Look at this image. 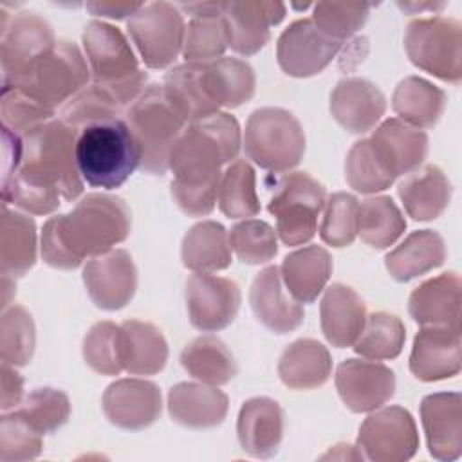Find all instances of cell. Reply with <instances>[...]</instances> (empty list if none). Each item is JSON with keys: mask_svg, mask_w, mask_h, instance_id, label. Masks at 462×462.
Returning <instances> with one entry per match:
<instances>
[{"mask_svg": "<svg viewBox=\"0 0 462 462\" xmlns=\"http://www.w3.org/2000/svg\"><path fill=\"white\" fill-rule=\"evenodd\" d=\"M79 132L61 119H51L22 137L18 170L2 182V202L32 215H49L60 200H74L83 191L76 162Z\"/></svg>", "mask_w": 462, "mask_h": 462, "instance_id": "1", "label": "cell"}, {"mask_svg": "<svg viewBox=\"0 0 462 462\" xmlns=\"http://www.w3.org/2000/svg\"><path fill=\"white\" fill-rule=\"evenodd\" d=\"M242 144L238 121L227 112L189 123L170 153L171 195L189 217L213 211L222 179L220 168L236 159Z\"/></svg>", "mask_w": 462, "mask_h": 462, "instance_id": "2", "label": "cell"}, {"mask_svg": "<svg viewBox=\"0 0 462 462\" xmlns=\"http://www.w3.org/2000/svg\"><path fill=\"white\" fill-rule=\"evenodd\" d=\"M132 215L123 199L101 193L83 197L70 213L51 217L42 229V258L56 269H76L123 242Z\"/></svg>", "mask_w": 462, "mask_h": 462, "instance_id": "3", "label": "cell"}, {"mask_svg": "<svg viewBox=\"0 0 462 462\" xmlns=\"http://www.w3.org/2000/svg\"><path fill=\"white\" fill-rule=\"evenodd\" d=\"M81 179L92 188H119L139 166L141 148L125 119H106L85 126L76 141Z\"/></svg>", "mask_w": 462, "mask_h": 462, "instance_id": "4", "label": "cell"}, {"mask_svg": "<svg viewBox=\"0 0 462 462\" xmlns=\"http://www.w3.org/2000/svg\"><path fill=\"white\" fill-rule=\"evenodd\" d=\"M83 49L94 83L103 87L123 108L144 90L148 74L137 67V58L125 34L105 22H90L83 31Z\"/></svg>", "mask_w": 462, "mask_h": 462, "instance_id": "5", "label": "cell"}, {"mask_svg": "<svg viewBox=\"0 0 462 462\" xmlns=\"http://www.w3.org/2000/svg\"><path fill=\"white\" fill-rule=\"evenodd\" d=\"M125 121L141 148L139 168L150 175H164L171 148L188 125L168 99L164 87L144 88L125 112Z\"/></svg>", "mask_w": 462, "mask_h": 462, "instance_id": "6", "label": "cell"}, {"mask_svg": "<svg viewBox=\"0 0 462 462\" xmlns=\"http://www.w3.org/2000/svg\"><path fill=\"white\" fill-rule=\"evenodd\" d=\"M88 76L90 69L78 45L61 40L22 76L2 88H18L42 106L54 110L85 88Z\"/></svg>", "mask_w": 462, "mask_h": 462, "instance_id": "7", "label": "cell"}, {"mask_svg": "<svg viewBox=\"0 0 462 462\" xmlns=\"http://www.w3.org/2000/svg\"><path fill=\"white\" fill-rule=\"evenodd\" d=\"M244 150L260 168L282 173L301 161L305 132L289 110L274 106L258 108L245 123Z\"/></svg>", "mask_w": 462, "mask_h": 462, "instance_id": "8", "label": "cell"}, {"mask_svg": "<svg viewBox=\"0 0 462 462\" xmlns=\"http://www.w3.org/2000/svg\"><path fill=\"white\" fill-rule=\"evenodd\" d=\"M327 193L321 182L305 171L283 173L274 180L267 209L276 218V235L285 245L307 244L318 231V215Z\"/></svg>", "mask_w": 462, "mask_h": 462, "instance_id": "9", "label": "cell"}, {"mask_svg": "<svg viewBox=\"0 0 462 462\" xmlns=\"http://www.w3.org/2000/svg\"><path fill=\"white\" fill-rule=\"evenodd\" d=\"M404 49L410 61L451 83L462 78V25L455 18L433 16L408 23Z\"/></svg>", "mask_w": 462, "mask_h": 462, "instance_id": "10", "label": "cell"}, {"mask_svg": "<svg viewBox=\"0 0 462 462\" xmlns=\"http://www.w3.org/2000/svg\"><path fill=\"white\" fill-rule=\"evenodd\" d=\"M143 61L150 69H164L182 51L186 25L180 11L168 2L143 4L126 23Z\"/></svg>", "mask_w": 462, "mask_h": 462, "instance_id": "11", "label": "cell"}, {"mask_svg": "<svg viewBox=\"0 0 462 462\" xmlns=\"http://www.w3.org/2000/svg\"><path fill=\"white\" fill-rule=\"evenodd\" d=\"M419 433L411 413L401 406L383 408L365 419L357 435V453L374 462H404L415 455Z\"/></svg>", "mask_w": 462, "mask_h": 462, "instance_id": "12", "label": "cell"}, {"mask_svg": "<svg viewBox=\"0 0 462 462\" xmlns=\"http://www.w3.org/2000/svg\"><path fill=\"white\" fill-rule=\"evenodd\" d=\"M0 29L2 87L13 83L56 45L51 25L38 13H18L7 20L2 11Z\"/></svg>", "mask_w": 462, "mask_h": 462, "instance_id": "13", "label": "cell"}, {"mask_svg": "<svg viewBox=\"0 0 462 462\" xmlns=\"http://www.w3.org/2000/svg\"><path fill=\"white\" fill-rule=\"evenodd\" d=\"M343 42L325 34L310 18L292 22L278 38L276 58L282 70L294 78L319 74L339 52Z\"/></svg>", "mask_w": 462, "mask_h": 462, "instance_id": "14", "label": "cell"}, {"mask_svg": "<svg viewBox=\"0 0 462 462\" xmlns=\"http://www.w3.org/2000/svg\"><path fill=\"white\" fill-rule=\"evenodd\" d=\"M238 285L211 273H193L186 282V307L189 323L202 332L226 328L240 309Z\"/></svg>", "mask_w": 462, "mask_h": 462, "instance_id": "15", "label": "cell"}, {"mask_svg": "<svg viewBox=\"0 0 462 462\" xmlns=\"http://www.w3.org/2000/svg\"><path fill=\"white\" fill-rule=\"evenodd\" d=\"M336 390L345 406L366 413L386 404L395 392L393 372L374 359H346L336 368Z\"/></svg>", "mask_w": 462, "mask_h": 462, "instance_id": "16", "label": "cell"}, {"mask_svg": "<svg viewBox=\"0 0 462 462\" xmlns=\"http://www.w3.org/2000/svg\"><path fill=\"white\" fill-rule=\"evenodd\" d=\"M83 283L96 307L103 310L123 309L137 289V271L132 256L125 249L92 256L83 267Z\"/></svg>", "mask_w": 462, "mask_h": 462, "instance_id": "17", "label": "cell"}, {"mask_svg": "<svg viewBox=\"0 0 462 462\" xmlns=\"http://www.w3.org/2000/svg\"><path fill=\"white\" fill-rule=\"evenodd\" d=\"M101 406L114 426L135 431L159 419L162 399L155 383L130 377L112 383L103 393Z\"/></svg>", "mask_w": 462, "mask_h": 462, "instance_id": "18", "label": "cell"}, {"mask_svg": "<svg viewBox=\"0 0 462 462\" xmlns=\"http://www.w3.org/2000/svg\"><path fill=\"white\" fill-rule=\"evenodd\" d=\"M285 16L282 2H222L227 47L251 56L271 38V27Z\"/></svg>", "mask_w": 462, "mask_h": 462, "instance_id": "19", "label": "cell"}, {"mask_svg": "<svg viewBox=\"0 0 462 462\" xmlns=\"http://www.w3.org/2000/svg\"><path fill=\"white\" fill-rule=\"evenodd\" d=\"M420 420L428 451L437 460H455L462 451V397L458 392L426 395Z\"/></svg>", "mask_w": 462, "mask_h": 462, "instance_id": "20", "label": "cell"}, {"mask_svg": "<svg viewBox=\"0 0 462 462\" xmlns=\"http://www.w3.org/2000/svg\"><path fill=\"white\" fill-rule=\"evenodd\" d=\"M249 303L256 319L274 334H287L298 328L305 318L303 303L283 289L278 265H269L254 276Z\"/></svg>", "mask_w": 462, "mask_h": 462, "instance_id": "21", "label": "cell"}, {"mask_svg": "<svg viewBox=\"0 0 462 462\" xmlns=\"http://www.w3.org/2000/svg\"><path fill=\"white\" fill-rule=\"evenodd\" d=\"M411 374L426 383L453 377L460 372V328L424 327L413 339Z\"/></svg>", "mask_w": 462, "mask_h": 462, "instance_id": "22", "label": "cell"}, {"mask_svg": "<svg viewBox=\"0 0 462 462\" xmlns=\"http://www.w3.org/2000/svg\"><path fill=\"white\" fill-rule=\"evenodd\" d=\"M384 110V94L363 78H345L330 94V114L350 134L370 132Z\"/></svg>", "mask_w": 462, "mask_h": 462, "instance_id": "23", "label": "cell"}, {"mask_svg": "<svg viewBox=\"0 0 462 462\" xmlns=\"http://www.w3.org/2000/svg\"><path fill=\"white\" fill-rule=\"evenodd\" d=\"M236 435L242 449L256 458H269L278 453L283 437V411L269 397L245 401L238 413Z\"/></svg>", "mask_w": 462, "mask_h": 462, "instance_id": "24", "label": "cell"}, {"mask_svg": "<svg viewBox=\"0 0 462 462\" xmlns=\"http://www.w3.org/2000/svg\"><path fill=\"white\" fill-rule=\"evenodd\" d=\"M408 312L422 327L460 328V276L442 273L420 283L410 294Z\"/></svg>", "mask_w": 462, "mask_h": 462, "instance_id": "25", "label": "cell"}, {"mask_svg": "<svg viewBox=\"0 0 462 462\" xmlns=\"http://www.w3.org/2000/svg\"><path fill=\"white\" fill-rule=\"evenodd\" d=\"M227 404V395L206 383H179L168 392L171 420L191 430L218 426L226 419Z\"/></svg>", "mask_w": 462, "mask_h": 462, "instance_id": "26", "label": "cell"}, {"mask_svg": "<svg viewBox=\"0 0 462 462\" xmlns=\"http://www.w3.org/2000/svg\"><path fill=\"white\" fill-rule=\"evenodd\" d=\"M319 321L321 332L332 346H352L366 321L365 301L354 289L332 283L321 298Z\"/></svg>", "mask_w": 462, "mask_h": 462, "instance_id": "27", "label": "cell"}, {"mask_svg": "<svg viewBox=\"0 0 462 462\" xmlns=\"http://www.w3.org/2000/svg\"><path fill=\"white\" fill-rule=\"evenodd\" d=\"M379 157L395 177L415 171L428 153V135L399 117L383 121L370 137Z\"/></svg>", "mask_w": 462, "mask_h": 462, "instance_id": "28", "label": "cell"}, {"mask_svg": "<svg viewBox=\"0 0 462 462\" xmlns=\"http://www.w3.org/2000/svg\"><path fill=\"white\" fill-rule=\"evenodd\" d=\"M179 7L191 14L182 45L186 63H209L222 58L227 47L222 2L180 4Z\"/></svg>", "mask_w": 462, "mask_h": 462, "instance_id": "29", "label": "cell"}, {"mask_svg": "<svg viewBox=\"0 0 462 462\" xmlns=\"http://www.w3.org/2000/svg\"><path fill=\"white\" fill-rule=\"evenodd\" d=\"M162 87L186 123H195L218 112V105L213 101L208 88L206 63H182L173 67L166 72Z\"/></svg>", "mask_w": 462, "mask_h": 462, "instance_id": "30", "label": "cell"}, {"mask_svg": "<svg viewBox=\"0 0 462 462\" xmlns=\"http://www.w3.org/2000/svg\"><path fill=\"white\" fill-rule=\"evenodd\" d=\"M287 292L300 303H312L332 274V258L319 245H307L287 254L280 265Z\"/></svg>", "mask_w": 462, "mask_h": 462, "instance_id": "31", "label": "cell"}, {"mask_svg": "<svg viewBox=\"0 0 462 462\" xmlns=\"http://www.w3.org/2000/svg\"><path fill=\"white\" fill-rule=\"evenodd\" d=\"M123 370L134 375L159 374L168 361V345L157 327L139 319L119 325Z\"/></svg>", "mask_w": 462, "mask_h": 462, "instance_id": "32", "label": "cell"}, {"mask_svg": "<svg viewBox=\"0 0 462 462\" xmlns=\"http://www.w3.org/2000/svg\"><path fill=\"white\" fill-rule=\"evenodd\" d=\"M444 260L446 245L442 236L431 229H419L384 256V265L393 280L410 282L442 265Z\"/></svg>", "mask_w": 462, "mask_h": 462, "instance_id": "33", "label": "cell"}, {"mask_svg": "<svg viewBox=\"0 0 462 462\" xmlns=\"http://www.w3.org/2000/svg\"><path fill=\"white\" fill-rule=\"evenodd\" d=\"M397 195L404 211L413 220H431L437 218L449 204L451 184L439 166L428 164L408 173V177L399 184Z\"/></svg>", "mask_w": 462, "mask_h": 462, "instance_id": "34", "label": "cell"}, {"mask_svg": "<svg viewBox=\"0 0 462 462\" xmlns=\"http://www.w3.org/2000/svg\"><path fill=\"white\" fill-rule=\"evenodd\" d=\"M332 370V357L327 346L316 339H298L280 356L278 375L292 390H312L321 386Z\"/></svg>", "mask_w": 462, "mask_h": 462, "instance_id": "35", "label": "cell"}, {"mask_svg": "<svg viewBox=\"0 0 462 462\" xmlns=\"http://www.w3.org/2000/svg\"><path fill=\"white\" fill-rule=\"evenodd\" d=\"M36 262V226L34 220L2 206L0 222V271L4 276L18 278Z\"/></svg>", "mask_w": 462, "mask_h": 462, "instance_id": "36", "label": "cell"}, {"mask_svg": "<svg viewBox=\"0 0 462 462\" xmlns=\"http://www.w3.org/2000/svg\"><path fill=\"white\" fill-rule=\"evenodd\" d=\"M180 258L193 273H213L229 267L231 245L227 231L215 220L195 224L182 238Z\"/></svg>", "mask_w": 462, "mask_h": 462, "instance_id": "37", "label": "cell"}, {"mask_svg": "<svg viewBox=\"0 0 462 462\" xmlns=\"http://www.w3.org/2000/svg\"><path fill=\"white\" fill-rule=\"evenodd\" d=\"M446 94L419 76L404 78L393 90L392 108L401 121L415 128H431L442 116Z\"/></svg>", "mask_w": 462, "mask_h": 462, "instance_id": "38", "label": "cell"}, {"mask_svg": "<svg viewBox=\"0 0 462 462\" xmlns=\"http://www.w3.org/2000/svg\"><path fill=\"white\" fill-rule=\"evenodd\" d=\"M182 368L206 384H226L236 375V361L226 343L215 336H200L180 352Z\"/></svg>", "mask_w": 462, "mask_h": 462, "instance_id": "39", "label": "cell"}, {"mask_svg": "<svg viewBox=\"0 0 462 462\" xmlns=\"http://www.w3.org/2000/svg\"><path fill=\"white\" fill-rule=\"evenodd\" d=\"M206 81L218 108H236L254 94V72L238 58H218L206 63Z\"/></svg>", "mask_w": 462, "mask_h": 462, "instance_id": "40", "label": "cell"}, {"mask_svg": "<svg viewBox=\"0 0 462 462\" xmlns=\"http://www.w3.org/2000/svg\"><path fill=\"white\" fill-rule=\"evenodd\" d=\"M406 220L390 197H368L359 204L357 235L374 249H386L404 233Z\"/></svg>", "mask_w": 462, "mask_h": 462, "instance_id": "41", "label": "cell"}, {"mask_svg": "<svg viewBox=\"0 0 462 462\" xmlns=\"http://www.w3.org/2000/svg\"><path fill=\"white\" fill-rule=\"evenodd\" d=\"M217 202L227 218L254 217L260 211L254 170L244 159L233 161L222 173Z\"/></svg>", "mask_w": 462, "mask_h": 462, "instance_id": "42", "label": "cell"}, {"mask_svg": "<svg viewBox=\"0 0 462 462\" xmlns=\"http://www.w3.org/2000/svg\"><path fill=\"white\" fill-rule=\"evenodd\" d=\"M406 339V328L402 321L386 312H374L366 316L363 332L352 345L356 354L365 359L383 361L393 359L401 354Z\"/></svg>", "mask_w": 462, "mask_h": 462, "instance_id": "43", "label": "cell"}, {"mask_svg": "<svg viewBox=\"0 0 462 462\" xmlns=\"http://www.w3.org/2000/svg\"><path fill=\"white\" fill-rule=\"evenodd\" d=\"M345 179L359 193H377L390 188L397 177L379 157L370 139H361L346 155Z\"/></svg>", "mask_w": 462, "mask_h": 462, "instance_id": "44", "label": "cell"}, {"mask_svg": "<svg viewBox=\"0 0 462 462\" xmlns=\"http://www.w3.org/2000/svg\"><path fill=\"white\" fill-rule=\"evenodd\" d=\"M123 112V106L97 83L81 88L61 108V121L70 128L81 132L85 126L116 119Z\"/></svg>", "mask_w": 462, "mask_h": 462, "instance_id": "45", "label": "cell"}, {"mask_svg": "<svg viewBox=\"0 0 462 462\" xmlns=\"http://www.w3.org/2000/svg\"><path fill=\"white\" fill-rule=\"evenodd\" d=\"M231 251L240 262L260 265L273 260L278 253L276 231L263 220L247 218L238 222L227 233Z\"/></svg>", "mask_w": 462, "mask_h": 462, "instance_id": "46", "label": "cell"}, {"mask_svg": "<svg viewBox=\"0 0 462 462\" xmlns=\"http://www.w3.org/2000/svg\"><path fill=\"white\" fill-rule=\"evenodd\" d=\"M2 363L13 366H23L31 361L34 352V321L31 314L20 307L13 305L2 312Z\"/></svg>", "mask_w": 462, "mask_h": 462, "instance_id": "47", "label": "cell"}, {"mask_svg": "<svg viewBox=\"0 0 462 462\" xmlns=\"http://www.w3.org/2000/svg\"><path fill=\"white\" fill-rule=\"evenodd\" d=\"M42 435L56 431L70 415L69 397L54 388L32 390L16 410Z\"/></svg>", "mask_w": 462, "mask_h": 462, "instance_id": "48", "label": "cell"}, {"mask_svg": "<svg viewBox=\"0 0 462 462\" xmlns=\"http://www.w3.org/2000/svg\"><path fill=\"white\" fill-rule=\"evenodd\" d=\"M319 236L332 247H346L357 235L359 200L350 193H334L325 200Z\"/></svg>", "mask_w": 462, "mask_h": 462, "instance_id": "49", "label": "cell"}, {"mask_svg": "<svg viewBox=\"0 0 462 462\" xmlns=\"http://www.w3.org/2000/svg\"><path fill=\"white\" fill-rule=\"evenodd\" d=\"M119 325L112 321L96 323L83 339L85 363L97 374L117 375L123 370Z\"/></svg>", "mask_w": 462, "mask_h": 462, "instance_id": "50", "label": "cell"}, {"mask_svg": "<svg viewBox=\"0 0 462 462\" xmlns=\"http://www.w3.org/2000/svg\"><path fill=\"white\" fill-rule=\"evenodd\" d=\"M42 433L36 431L18 411L4 413L0 420V460L22 462L42 453Z\"/></svg>", "mask_w": 462, "mask_h": 462, "instance_id": "51", "label": "cell"}, {"mask_svg": "<svg viewBox=\"0 0 462 462\" xmlns=\"http://www.w3.org/2000/svg\"><path fill=\"white\" fill-rule=\"evenodd\" d=\"M370 4L346 2H319L314 5L312 22L334 40L345 42L363 27L368 18Z\"/></svg>", "mask_w": 462, "mask_h": 462, "instance_id": "52", "label": "cell"}, {"mask_svg": "<svg viewBox=\"0 0 462 462\" xmlns=\"http://www.w3.org/2000/svg\"><path fill=\"white\" fill-rule=\"evenodd\" d=\"M54 110H49L20 92L18 88H2L0 117L2 126L13 134H27L36 126L51 121Z\"/></svg>", "mask_w": 462, "mask_h": 462, "instance_id": "53", "label": "cell"}, {"mask_svg": "<svg viewBox=\"0 0 462 462\" xmlns=\"http://www.w3.org/2000/svg\"><path fill=\"white\" fill-rule=\"evenodd\" d=\"M23 397V379L14 370L13 365L2 363V397H0V408L4 411L16 408L22 404Z\"/></svg>", "mask_w": 462, "mask_h": 462, "instance_id": "54", "label": "cell"}, {"mask_svg": "<svg viewBox=\"0 0 462 462\" xmlns=\"http://www.w3.org/2000/svg\"><path fill=\"white\" fill-rule=\"evenodd\" d=\"M85 7L94 14V16H105V18H125L132 16L137 13L143 4H134V2H87Z\"/></svg>", "mask_w": 462, "mask_h": 462, "instance_id": "55", "label": "cell"}, {"mask_svg": "<svg viewBox=\"0 0 462 462\" xmlns=\"http://www.w3.org/2000/svg\"><path fill=\"white\" fill-rule=\"evenodd\" d=\"M16 292V283H14V278L11 276H4L2 274V309L5 310L7 305H9V300L11 296Z\"/></svg>", "mask_w": 462, "mask_h": 462, "instance_id": "56", "label": "cell"}, {"mask_svg": "<svg viewBox=\"0 0 462 462\" xmlns=\"http://www.w3.org/2000/svg\"><path fill=\"white\" fill-rule=\"evenodd\" d=\"M399 7H402V9H419V11H422V9H442V7H446V2H440V4H431V2H424V4H417V2H410V4H397Z\"/></svg>", "mask_w": 462, "mask_h": 462, "instance_id": "57", "label": "cell"}]
</instances>
